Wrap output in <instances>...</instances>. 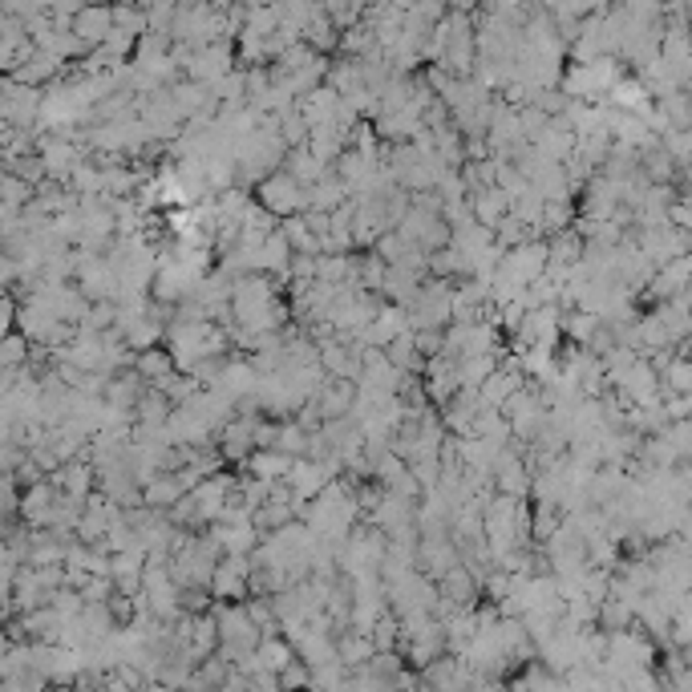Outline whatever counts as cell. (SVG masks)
I'll return each mask as SVG.
<instances>
[{
	"mask_svg": "<svg viewBox=\"0 0 692 692\" xmlns=\"http://www.w3.org/2000/svg\"><path fill=\"white\" fill-rule=\"evenodd\" d=\"M259 203H264L272 215L292 219V215H300L304 207H308V199H304V187L292 175H272V178L259 183Z\"/></svg>",
	"mask_w": 692,
	"mask_h": 692,
	"instance_id": "6da1fadb",
	"label": "cell"
},
{
	"mask_svg": "<svg viewBox=\"0 0 692 692\" xmlns=\"http://www.w3.org/2000/svg\"><path fill=\"white\" fill-rule=\"evenodd\" d=\"M142 373H151V377H162V373H170V361L162 353H146V361H142Z\"/></svg>",
	"mask_w": 692,
	"mask_h": 692,
	"instance_id": "7a4b0ae2",
	"label": "cell"
}]
</instances>
